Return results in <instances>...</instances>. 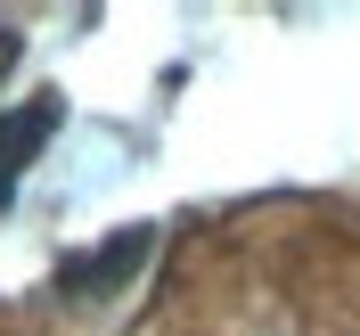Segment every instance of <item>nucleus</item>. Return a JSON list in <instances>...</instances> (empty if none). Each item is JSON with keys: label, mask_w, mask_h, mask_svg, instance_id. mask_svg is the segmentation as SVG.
<instances>
[{"label": "nucleus", "mask_w": 360, "mask_h": 336, "mask_svg": "<svg viewBox=\"0 0 360 336\" xmlns=\"http://www.w3.org/2000/svg\"><path fill=\"white\" fill-rule=\"evenodd\" d=\"M58 132V99H33V107H0V205L17 197L25 164L41 156V139Z\"/></svg>", "instance_id": "nucleus-1"}]
</instances>
